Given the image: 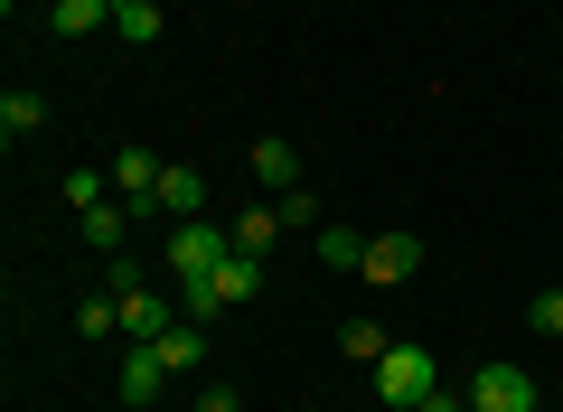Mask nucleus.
<instances>
[{
	"label": "nucleus",
	"instance_id": "nucleus-1",
	"mask_svg": "<svg viewBox=\"0 0 563 412\" xmlns=\"http://www.w3.org/2000/svg\"><path fill=\"white\" fill-rule=\"evenodd\" d=\"M366 375H376V403H385V412H413V403L442 393V366H432V347H413V337H395Z\"/></svg>",
	"mask_w": 563,
	"mask_h": 412
},
{
	"label": "nucleus",
	"instance_id": "nucleus-2",
	"mask_svg": "<svg viewBox=\"0 0 563 412\" xmlns=\"http://www.w3.org/2000/svg\"><path fill=\"white\" fill-rule=\"evenodd\" d=\"M254 291H263V254H225L207 281H179V300H188V319H198V329H207L217 310H244Z\"/></svg>",
	"mask_w": 563,
	"mask_h": 412
},
{
	"label": "nucleus",
	"instance_id": "nucleus-3",
	"mask_svg": "<svg viewBox=\"0 0 563 412\" xmlns=\"http://www.w3.org/2000/svg\"><path fill=\"white\" fill-rule=\"evenodd\" d=\"M225 254H235V235H225L217 216H179L169 225V281H207Z\"/></svg>",
	"mask_w": 563,
	"mask_h": 412
},
{
	"label": "nucleus",
	"instance_id": "nucleus-4",
	"mask_svg": "<svg viewBox=\"0 0 563 412\" xmlns=\"http://www.w3.org/2000/svg\"><path fill=\"white\" fill-rule=\"evenodd\" d=\"M470 412H536V375L517 366V356H498V366H479L470 375V393H461Z\"/></svg>",
	"mask_w": 563,
	"mask_h": 412
},
{
	"label": "nucleus",
	"instance_id": "nucleus-5",
	"mask_svg": "<svg viewBox=\"0 0 563 412\" xmlns=\"http://www.w3.org/2000/svg\"><path fill=\"white\" fill-rule=\"evenodd\" d=\"M422 272V235H366V281H413Z\"/></svg>",
	"mask_w": 563,
	"mask_h": 412
},
{
	"label": "nucleus",
	"instance_id": "nucleus-6",
	"mask_svg": "<svg viewBox=\"0 0 563 412\" xmlns=\"http://www.w3.org/2000/svg\"><path fill=\"white\" fill-rule=\"evenodd\" d=\"M151 216H169V225H179V216H207V178L188 169V159H169V169H161V197H151Z\"/></svg>",
	"mask_w": 563,
	"mask_h": 412
},
{
	"label": "nucleus",
	"instance_id": "nucleus-7",
	"mask_svg": "<svg viewBox=\"0 0 563 412\" xmlns=\"http://www.w3.org/2000/svg\"><path fill=\"white\" fill-rule=\"evenodd\" d=\"M161 385H169V366H161V347H132V356H122V375H113V393H122V403H161Z\"/></svg>",
	"mask_w": 563,
	"mask_h": 412
},
{
	"label": "nucleus",
	"instance_id": "nucleus-8",
	"mask_svg": "<svg viewBox=\"0 0 563 412\" xmlns=\"http://www.w3.org/2000/svg\"><path fill=\"white\" fill-rule=\"evenodd\" d=\"M122 300V337H132V347H151V337L169 329V300L151 291V281H132V291H113Z\"/></svg>",
	"mask_w": 563,
	"mask_h": 412
},
{
	"label": "nucleus",
	"instance_id": "nucleus-9",
	"mask_svg": "<svg viewBox=\"0 0 563 412\" xmlns=\"http://www.w3.org/2000/svg\"><path fill=\"white\" fill-rule=\"evenodd\" d=\"M161 169H169L161 151H122V159H113V197H132V207H151V197H161Z\"/></svg>",
	"mask_w": 563,
	"mask_h": 412
},
{
	"label": "nucleus",
	"instance_id": "nucleus-10",
	"mask_svg": "<svg viewBox=\"0 0 563 412\" xmlns=\"http://www.w3.org/2000/svg\"><path fill=\"white\" fill-rule=\"evenodd\" d=\"M151 347H161V366H169V375H198V366H207V329H198V319H179V329H161Z\"/></svg>",
	"mask_w": 563,
	"mask_h": 412
},
{
	"label": "nucleus",
	"instance_id": "nucleus-11",
	"mask_svg": "<svg viewBox=\"0 0 563 412\" xmlns=\"http://www.w3.org/2000/svg\"><path fill=\"white\" fill-rule=\"evenodd\" d=\"M113 10H122V0H57L47 29H57V38H95V29H113Z\"/></svg>",
	"mask_w": 563,
	"mask_h": 412
},
{
	"label": "nucleus",
	"instance_id": "nucleus-12",
	"mask_svg": "<svg viewBox=\"0 0 563 412\" xmlns=\"http://www.w3.org/2000/svg\"><path fill=\"white\" fill-rule=\"evenodd\" d=\"M254 178L273 197H291V188H301V151H291V141H254Z\"/></svg>",
	"mask_w": 563,
	"mask_h": 412
},
{
	"label": "nucleus",
	"instance_id": "nucleus-13",
	"mask_svg": "<svg viewBox=\"0 0 563 412\" xmlns=\"http://www.w3.org/2000/svg\"><path fill=\"white\" fill-rule=\"evenodd\" d=\"M225 235H235V254H273V244L291 235V225H282V207H244V216L225 225Z\"/></svg>",
	"mask_w": 563,
	"mask_h": 412
},
{
	"label": "nucleus",
	"instance_id": "nucleus-14",
	"mask_svg": "<svg viewBox=\"0 0 563 412\" xmlns=\"http://www.w3.org/2000/svg\"><path fill=\"white\" fill-rule=\"evenodd\" d=\"M320 263L329 272H366V235L357 225H320Z\"/></svg>",
	"mask_w": 563,
	"mask_h": 412
},
{
	"label": "nucleus",
	"instance_id": "nucleus-15",
	"mask_svg": "<svg viewBox=\"0 0 563 412\" xmlns=\"http://www.w3.org/2000/svg\"><path fill=\"white\" fill-rule=\"evenodd\" d=\"M38 122H47V103L29 94V85H10V94H0V132H10V141H29Z\"/></svg>",
	"mask_w": 563,
	"mask_h": 412
},
{
	"label": "nucleus",
	"instance_id": "nucleus-16",
	"mask_svg": "<svg viewBox=\"0 0 563 412\" xmlns=\"http://www.w3.org/2000/svg\"><path fill=\"white\" fill-rule=\"evenodd\" d=\"M85 244H95V254H122V207H113V197H103V207H85Z\"/></svg>",
	"mask_w": 563,
	"mask_h": 412
},
{
	"label": "nucleus",
	"instance_id": "nucleus-17",
	"mask_svg": "<svg viewBox=\"0 0 563 412\" xmlns=\"http://www.w3.org/2000/svg\"><path fill=\"white\" fill-rule=\"evenodd\" d=\"M385 347H395V337H385L376 319H347V329H339V356H357V366H376Z\"/></svg>",
	"mask_w": 563,
	"mask_h": 412
},
{
	"label": "nucleus",
	"instance_id": "nucleus-18",
	"mask_svg": "<svg viewBox=\"0 0 563 412\" xmlns=\"http://www.w3.org/2000/svg\"><path fill=\"white\" fill-rule=\"evenodd\" d=\"M113 38L151 47V38H161V0H132V10H113Z\"/></svg>",
	"mask_w": 563,
	"mask_h": 412
},
{
	"label": "nucleus",
	"instance_id": "nucleus-19",
	"mask_svg": "<svg viewBox=\"0 0 563 412\" xmlns=\"http://www.w3.org/2000/svg\"><path fill=\"white\" fill-rule=\"evenodd\" d=\"M76 329L95 337V347H103V337H122V300H113V291H103V300H85V310H76Z\"/></svg>",
	"mask_w": 563,
	"mask_h": 412
},
{
	"label": "nucleus",
	"instance_id": "nucleus-20",
	"mask_svg": "<svg viewBox=\"0 0 563 412\" xmlns=\"http://www.w3.org/2000/svg\"><path fill=\"white\" fill-rule=\"evenodd\" d=\"M273 207H282V225H310V235H320V188H291V197H273Z\"/></svg>",
	"mask_w": 563,
	"mask_h": 412
},
{
	"label": "nucleus",
	"instance_id": "nucleus-21",
	"mask_svg": "<svg viewBox=\"0 0 563 412\" xmlns=\"http://www.w3.org/2000/svg\"><path fill=\"white\" fill-rule=\"evenodd\" d=\"M103 197H113V178H95V169H66V207H76V216H85V207H103Z\"/></svg>",
	"mask_w": 563,
	"mask_h": 412
},
{
	"label": "nucleus",
	"instance_id": "nucleus-22",
	"mask_svg": "<svg viewBox=\"0 0 563 412\" xmlns=\"http://www.w3.org/2000/svg\"><path fill=\"white\" fill-rule=\"evenodd\" d=\"M526 329H536V337H563V291H536V300H526Z\"/></svg>",
	"mask_w": 563,
	"mask_h": 412
},
{
	"label": "nucleus",
	"instance_id": "nucleus-23",
	"mask_svg": "<svg viewBox=\"0 0 563 412\" xmlns=\"http://www.w3.org/2000/svg\"><path fill=\"white\" fill-rule=\"evenodd\" d=\"M198 412H244V393H235V385H207V393H198Z\"/></svg>",
	"mask_w": 563,
	"mask_h": 412
},
{
	"label": "nucleus",
	"instance_id": "nucleus-24",
	"mask_svg": "<svg viewBox=\"0 0 563 412\" xmlns=\"http://www.w3.org/2000/svg\"><path fill=\"white\" fill-rule=\"evenodd\" d=\"M413 412H470V403H461V393L442 385V393H432V403H413Z\"/></svg>",
	"mask_w": 563,
	"mask_h": 412
},
{
	"label": "nucleus",
	"instance_id": "nucleus-25",
	"mask_svg": "<svg viewBox=\"0 0 563 412\" xmlns=\"http://www.w3.org/2000/svg\"><path fill=\"white\" fill-rule=\"evenodd\" d=\"M0 10H20V0H0Z\"/></svg>",
	"mask_w": 563,
	"mask_h": 412
},
{
	"label": "nucleus",
	"instance_id": "nucleus-26",
	"mask_svg": "<svg viewBox=\"0 0 563 412\" xmlns=\"http://www.w3.org/2000/svg\"><path fill=\"white\" fill-rule=\"evenodd\" d=\"M122 10H132V0H122Z\"/></svg>",
	"mask_w": 563,
	"mask_h": 412
},
{
	"label": "nucleus",
	"instance_id": "nucleus-27",
	"mask_svg": "<svg viewBox=\"0 0 563 412\" xmlns=\"http://www.w3.org/2000/svg\"><path fill=\"white\" fill-rule=\"evenodd\" d=\"M536 412H544V403H536Z\"/></svg>",
	"mask_w": 563,
	"mask_h": 412
}]
</instances>
